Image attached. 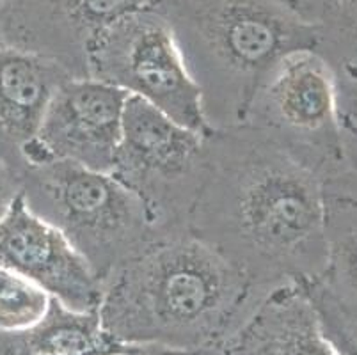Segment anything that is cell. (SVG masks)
Wrapping results in <instances>:
<instances>
[{
  "label": "cell",
  "instance_id": "obj_11",
  "mask_svg": "<svg viewBox=\"0 0 357 355\" xmlns=\"http://www.w3.org/2000/svg\"><path fill=\"white\" fill-rule=\"evenodd\" d=\"M196 355H336L326 340L306 286L281 285L229 340Z\"/></svg>",
  "mask_w": 357,
  "mask_h": 355
},
{
  "label": "cell",
  "instance_id": "obj_9",
  "mask_svg": "<svg viewBox=\"0 0 357 355\" xmlns=\"http://www.w3.org/2000/svg\"><path fill=\"white\" fill-rule=\"evenodd\" d=\"M146 0H8L0 47L50 59L71 77H89L93 45Z\"/></svg>",
  "mask_w": 357,
  "mask_h": 355
},
{
  "label": "cell",
  "instance_id": "obj_3",
  "mask_svg": "<svg viewBox=\"0 0 357 355\" xmlns=\"http://www.w3.org/2000/svg\"><path fill=\"white\" fill-rule=\"evenodd\" d=\"M146 8L171 31L210 130L242 126L279 63L317 45V25L278 0H146Z\"/></svg>",
  "mask_w": 357,
  "mask_h": 355
},
{
  "label": "cell",
  "instance_id": "obj_16",
  "mask_svg": "<svg viewBox=\"0 0 357 355\" xmlns=\"http://www.w3.org/2000/svg\"><path fill=\"white\" fill-rule=\"evenodd\" d=\"M50 295L29 279L0 266V331H22L47 315Z\"/></svg>",
  "mask_w": 357,
  "mask_h": 355
},
{
  "label": "cell",
  "instance_id": "obj_8",
  "mask_svg": "<svg viewBox=\"0 0 357 355\" xmlns=\"http://www.w3.org/2000/svg\"><path fill=\"white\" fill-rule=\"evenodd\" d=\"M126 100L125 91L95 78H66L52 96L38 135L25 146V169L63 160L112 171Z\"/></svg>",
  "mask_w": 357,
  "mask_h": 355
},
{
  "label": "cell",
  "instance_id": "obj_18",
  "mask_svg": "<svg viewBox=\"0 0 357 355\" xmlns=\"http://www.w3.org/2000/svg\"><path fill=\"white\" fill-rule=\"evenodd\" d=\"M336 91L347 160L357 169V86H336Z\"/></svg>",
  "mask_w": 357,
  "mask_h": 355
},
{
  "label": "cell",
  "instance_id": "obj_22",
  "mask_svg": "<svg viewBox=\"0 0 357 355\" xmlns=\"http://www.w3.org/2000/svg\"><path fill=\"white\" fill-rule=\"evenodd\" d=\"M123 348H125V345L112 343V345H107V347L96 348V350L86 352V354H80V355H118Z\"/></svg>",
  "mask_w": 357,
  "mask_h": 355
},
{
  "label": "cell",
  "instance_id": "obj_13",
  "mask_svg": "<svg viewBox=\"0 0 357 355\" xmlns=\"http://www.w3.org/2000/svg\"><path fill=\"white\" fill-rule=\"evenodd\" d=\"M326 269L317 279L340 308L357 317V169L324 181Z\"/></svg>",
  "mask_w": 357,
  "mask_h": 355
},
{
  "label": "cell",
  "instance_id": "obj_2",
  "mask_svg": "<svg viewBox=\"0 0 357 355\" xmlns=\"http://www.w3.org/2000/svg\"><path fill=\"white\" fill-rule=\"evenodd\" d=\"M267 293L190 229L178 231L103 281L100 324L125 347L203 354L229 340Z\"/></svg>",
  "mask_w": 357,
  "mask_h": 355
},
{
  "label": "cell",
  "instance_id": "obj_23",
  "mask_svg": "<svg viewBox=\"0 0 357 355\" xmlns=\"http://www.w3.org/2000/svg\"><path fill=\"white\" fill-rule=\"evenodd\" d=\"M6 2H8V0H0V18H2V13H4Z\"/></svg>",
  "mask_w": 357,
  "mask_h": 355
},
{
  "label": "cell",
  "instance_id": "obj_17",
  "mask_svg": "<svg viewBox=\"0 0 357 355\" xmlns=\"http://www.w3.org/2000/svg\"><path fill=\"white\" fill-rule=\"evenodd\" d=\"M306 292L318 312L324 336L336 355H357V317L340 308L318 281L306 282Z\"/></svg>",
  "mask_w": 357,
  "mask_h": 355
},
{
  "label": "cell",
  "instance_id": "obj_1",
  "mask_svg": "<svg viewBox=\"0 0 357 355\" xmlns=\"http://www.w3.org/2000/svg\"><path fill=\"white\" fill-rule=\"evenodd\" d=\"M208 171L189 229L261 289L326 269L324 180L248 125L206 135Z\"/></svg>",
  "mask_w": 357,
  "mask_h": 355
},
{
  "label": "cell",
  "instance_id": "obj_19",
  "mask_svg": "<svg viewBox=\"0 0 357 355\" xmlns=\"http://www.w3.org/2000/svg\"><path fill=\"white\" fill-rule=\"evenodd\" d=\"M294 15L303 18L311 25H318L329 13H333L337 6L347 0H278Z\"/></svg>",
  "mask_w": 357,
  "mask_h": 355
},
{
  "label": "cell",
  "instance_id": "obj_15",
  "mask_svg": "<svg viewBox=\"0 0 357 355\" xmlns=\"http://www.w3.org/2000/svg\"><path fill=\"white\" fill-rule=\"evenodd\" d=\"M314 52L326 59L336 86H357V0H347L317 25Z\"/></svg>",
  "mask_w": 357,
  "mask_h": 355
},
{
  "label": "cell",
  "instance_id": "obj_7",
  "mask_svg": "<svg viewBox=\"0 0 357 355\" xmlns=\"http://www.w3.org/2000/svg\"><path fill=\"white\" fill-rule=\"evenodd\" d=\"M89 78L137 96L197 133H210L201 94L164 20L142 8L119 20L93 45Z\"/></svg>",
  "mask_w": 357,
  "mask_h": 355
},
{
  "label": "cell",
  "instance_id": "obj_12",
  "mask_svg": "<svg viewBox=\"0 0 357 355\" xmlns=\"http://www.w3.org/2000/svg\"><path fill=\"white\" fill-rule=\"evenodd\" d=\"M64 68L31 52L0 47V158L24 176V149L40 132Z\"/></svg>",
  "mask_w": 357,
  "mask_h": 355
},
{
  "label": "cell",
  "instance_id": "obj_14",
  "mask_svg": "<svg viewBox=\"0 0 357 355\" xmlns=\"http://www.w3.org/2000/svg\"><path fill=\"white\" fill-rule=\"evenodd\" d=\"M112 343L98 311H71L57 299H50L47 315L32 327L0 331V355H80Z\"/></svg>",
  "mask_w": 357,
  "mask_h": 355
},
{
  "label": "cell",
  "instance_id": "obj_6",
  "mask_svg": "<svg viewBox=\"0 0 357 355\" xmlns=\"http://www.w3.org/2000/svg\"><path fill=\"white\" fill-rule=\"evenodd\" d=\"M324 181L350 167L334 73L314 50L279 63L251 103L245 123Z\"/></svg>",
  "mask_w": 357,
  "mask_h": 355
},
{
  "label": "cell",
  "instance_id": "obj_10",
  "mask_svg": "<svg viewBox=\"0 0 357 355\" xmlns=\"http://www.w3.org/2000/svg\"><path fill=\"white\" fill-rule=\"evenodd\" d=\"M0 266L40 286L71 311H98L102 282L57 227L18 194L0 219Z\"/></svg>",
  "mask_w": 357,
  "mask_h": 355
},
{
  "label": "cell",
  "instance_id": "obj_21",
  "mask_svg": "<svg viewBox=\"0 0 357 355\" xmlns=\"http://www.w3.org/2000/svg\"><path fill=\"white\" fill-rule=\"evenodd\" d=\"M118 355H196L185 350H176V348L158 347V345H132L125 347Z\"/></svg>",
  "mask_w": 357,
  "mask_h": 355
},
{
  "label": "cell",
  "instance_id": "obj_5",
  "mask_svg": "<svg viewBox=\"0 0 357 355\" xmlns=\"http://www.w3.org/2000/svg\"><path fill=\"white\" fill-rule=\"evenodd\" d=\"M206 135L185 128L141 98L126 100L110 174L141 201L162 234L189 229L208 171Z\"/></svg>",
  "mask_w": 357,
  "mask_h": 355
},
{
  "label": "cell",
  "instance_id": "obj_4",
  "mask_svg": "<svg viewBox=\"0 0 357 355\" xmlns=\"http://www.w3.org/2000/svg\"><path fill=\"white\" fill-rule=\"evenodd\" d=\"M22 194L36 215L66 236L102 285L165 236L141 201L110 172L63 160L27 167Z\"/></svg>",
  "mask_w": 357,
  "mask_h": 355
},
{
  "label": "cell",
  "instance_id": "obj_20",
  "mask_svg": "<svg viewBox=\"0 0 357 355\" xmlns=\"http://www.w3.org/2000/svg\"><path fill=\"white\" fill-rule=\"evenodd\" d=\"M22 192V174L0 158V219L4 217L15 197Z\"/></svg>",
  "mask_w": 357,
  "mask_h": 355
}]
</instances>
